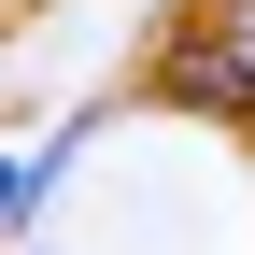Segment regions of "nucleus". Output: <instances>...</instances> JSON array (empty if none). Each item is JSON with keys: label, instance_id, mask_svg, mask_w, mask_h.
<instances>
[{"label": "nucleus", "instance_id": "nucleus-1", "mask_svg": "<svg viewBox=\"0 0 255 255\" xmlns=\"http://www.w3.org/2000/svg\"><path fill=\"white\" fill-rule=\"evenodd\" d=\"M142 85H156L170 114H213V128H255V0H184Z\"/></svg>", "mask_w": 255, "mask_h": 255}, {"label": "nucleus", "instance_id": "nucleus-2", "mask_svg": "<svg viewBox=\"0 0 255 255\" xmlns=\"http://www.w3.org/2000/svg\"><path fill=\"white\" fill-rule=\"evenodd\" d=\"M71 156V142H57ZM57 156H0V227H28V213H43V184H57Z\"/></svg>", "mask_w": 255, "mask_h": 255}, {"label": "nucleus", "instance_id": "nucleus-3", "mask_svg": "<svg viewBox=\"0 0 255 255\" xmlns=\"http://www.w3.org/2000/svg\"><path fill=\"white\" fill-rule=\"evenodd\" d=\"M241 142H255V128H241Z\"/></svg>", "mask_w": 255, "mask_h": 255}]
</instances>
